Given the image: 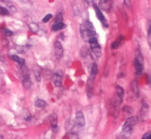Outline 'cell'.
Instances as JSON below:
<instances>
[{"label":"cell","instance_id":"cell-30","mask_svg":"<svg viewBox=\"0 0 151 139\" xmlns=\"http://www.w3.org/2000/svg\"><path fill=\"white\" fill-rule=\"evenodd\" d=\"M124 1V3L125 4V5L127 7H131V0H123Z\"/></svg>","mask_w":151,"mask_h":139},{"label":"cell","instance_id":"cell-1","mask_svg":"<svg viewBox=\"0 0 151 139\" xmlns=\"http://www.w3.org/2000/svg\"><path fill=\"white\" fill-rule=\"evenodd\" d=\"M80 33L83 39L85 42H88L90 38L95 36V28L91 22L87 20L85 24H81L80 27Z\"/></svg>","mask_w":151,"mask_h":139},{"label":"cell","instance_id":"cell-27","mask_svg":"<svg viewBox=\"0 0 151 139\" xmlns=\"http://www.w3.org/2000/svg\"><path fill=\"white\" fill-rule=\"evenodd\" d=\"M143 139H150L151 138V132H149L146 133L144 135H143L142 137Z\"/></svg>","mask_w":151,"mask_h":139},{"label":"cell","instance_id":"cell-18","mask_svg":"<svg viewBox=\"0 0 151 139\" xmlns=\"http://www.w3.org/2000/svg\"><path fill=\"white\" fill-rule=\"evenodd\" d=\"M123 37L122 36H120L116 41H115L111 44V49H117L119 46V45L120 44V43H121V42L123 40Z\"/></svg>","mask_w":151,"mask_h":139},{"label":"cell","instance_id":"cell-19","mask_svg":"<svg viewBox=\"0 0 151 139\" xmlns=\"http://www.w3.org/2000/svg\"><path fill=\"white\" fill-rule=\"evenodd\" d=\"M2 2L5 4L7 7H8L9 9L13 12H16L17 11V9L15 6H14L12 3H11V0H1Z\"/></svg>","mask_w":151,"mask_h":139},{"label":"cell","instance_id":"cell-2","mask_svg":"<svg viewBox=\"0 0 151 139\" xmlns=\"http://www.w3.org/2000/svg\"><path fill=\"white\" fill-rule=\"evenodd\" d=\"M134 67L136 75L137 76L141 75L143 69V59L139 50H137V53H136V58L134 60Z\"/></svg>","mask_w":151,"mask_h":139},{"label":"cell","instance_id":"cell-7","mask_svg":"<svg viewBox=\"0 0 151 139\" xmlns=\"http://www.w3.org/2000/svg\"><path fill=\"white\" fill-rule=\"evenodd\" d=\"M99 8L106 12H109L113 7V0H99Z\"/></svg>","mask_w":151,"mask_h":139},{"label":"cell","instance_id":"cell-25","mask_svg":"<svg viewBox=\"0 0 151 139\" xmlns=\"http://www.w3.org/2000/svg\"><path fill=\"white\" fill-rule=\"evenodd\" d=\"M123 110L125 112L130 113V114H132L133 112V108H132L131 106H129V105H125L123 108Z\"/></svg>","mask_w":151,"mask_h":139},{"label":"cell","instance_id":"cell-4","mask_svg":"<svg viewBox=\"0 0 151 139\" xmlns=\"http://www.w3.org/2000/svg\"><path fill=\"white\" fill-rule=\"evenodd\" d=\"M93 9L95 11V13H96V16L98 19V20H99L101 23L102 24V25L105 27H108L109 25L108 24V22L106 21V19L104 15H103V13L102 12L100 8L98 7L96 4H93Z\"/></svg>","mask_w":151,"mask_h":139},{"label":"cell","instance_id":"cell-16","mask_svg":"<svg viewBox=\"0 0 151 139\" xmlns=\"http://www.w3.org/2000/svg\"><path fill=\"white\" fill-rule=\"evenodd\" d=\"M11 58L12 60H13L14 62H16L18 63L21 66L24 65V64H25V59H24L21 58L16 55H12L11 56Z\"/></svg>","mask_w":151,"mask_h":139},{"label":"cell","instance_id":"cell-5","mask_svg":"<svg viewBox=\"0 0 151 139\" xmlns=\"http://www.w3.org/2000/svg\"><path fill=\"white\" fill-rule=\"evenodd\" d=\"M95 76L93 75L90 76L87 82V95L89 98H91L93 94Z\"/></svg>","mask_w":151,"mask_h":139},{"label":"cell","instance_id":"cell-3","mask_svg":"<svg viewBox=\"0 0 151 139\" xmlns=\"http://www.w3.org/2000/svg\"><path fill=\"white\" fill-rule=\"evenodd\" d=\"M88 42L90 43V49L94 55L97 58L100 57L102 55V48L99 43H98L96 37L93 36L91 37Z\"/></svg>","mask_w":151,"mask_h":139},{"label":"cell","instance_id":"cell-10","mask_svg":"<svg viewBox=\"0 0 151 139\" xmlns=\"http://www.w3.org/2000/svg\"><path fill=\"white\" fill-rule=\"evenodd\" d=\"M22 83L26 89H28L32 87L33 83L31 79H30V75L22 77Z\"/></svg>","mask_w":151,"mask_h":139},{"label":"cell","instance_id":"cell-12","mask_svg":"<svg viewBox=\"0 0 151 139\" xmlns=\"http://www.w3.org/2000/svg\"><path fill=\"white\" fill-rule=\"evenodd\" d=\"M138 122V117H135V116H133V117H130L129 118H127L125 122H124V124L133 127V126H135L136 124H137Z\"/></svg>","mask_w":151,"mask_h":139},{"label":"cell","instance_id":"cell-14","mask_svg":"<svg viewBox=\"0 0 151 139\" xmlns=\"http://www.w3.org/2000/svg\"><path fill=\"white\" fill-rule=\"evenodd\" d=\"M65 24L63 21L60 22H56L52 26V30L54 32H57L60 30H62L65 27Z\"/></svg>","mask_w":151,"mask_h":139},{"label":"cell","instance_id":"cell-11","mask_svg":"<svg viewBox=\"0 0 151 139\" xmlns=\"http://www.w3.org/2000/svg\"><path fill=\"white\" fill-rule=\"evenodd\" d=\"M131 89L135 97L138 98L139 96V89L138 82L137 81H133L131 82Z\"/></svg>","mask_w":151,"mask_h":139},{"label":"cell","instance_id":"cell-24","mask_svg":"<svg viewBox=\"0 0 151 139\" xmlns=\"http://www.w3.org/2000/svg\"><path fill=\"white\" fill-rule=\"evenodd\" d=\"M34 76L35 77V79H36L37 82H40L41 78V73H40V72L38 70H34Z\"/></svg>","mask_w":151,"mask_h":139},{"label":"cell","instance_id":"cell-22","mask_svg":"<svg viewBox=\"0 0 151 139\" xmlns=\"http://www.w3.org/2000/svg\"><path fill=\"white\" fill-rule=\"evenodd\" d=\"M98 73V66L96 63L93 64L91 67V75L96 76Z\"/></svg>","mask_w":151,"mask_h":139},{"label":"cell","instance_id":"cell-31","mask_svg":"<svg viewBox=\"0 0 151 139\" xmlns=\"http://www.w3.org/2000/svg\"><path fill=\"white\" fill-rule=\"evenodd\" d=\"M4 137L3 136H0V138H3Z\"/></svg>","mask_w":151,"mask_h":139},{"label":"cell","instance_id":"cell-15","mask_svg":"<svg viewBox=\"0 0 151 139\" xmlns=\"http://www.w3.org/2000/svg\"><path fill=\"white\" fill-rule=\"evenodd\" d=\"M116 92L117 96L120 99V103H121L122 101L123 96H124V89L120 86L117 85L116 87Z\"/></svg>","mask_w":151,"mask_h":139},{"label":"cell","instance_id":"cell-26","mask_svg":"<svg viewBox=\"0 0 151 139\" xmlns=\"http://www.w3.org/2000/svg\"><path fill=\"white\" fill-rule=\"evenodd\" d=\"M52 18V14H47L46 16H45L43 20H42V22L44 23H46L47 22L49 21V20Z\"/></svg>","mask_w":151,"mask_h":139},{"label":"cell","instance_id":"cell-17","mask_svg":"<svg viewBox=\"0 0 151 139\" xmlns=\"http://www.w3.org/2000/svg\"><path fill=\"white\" fill-rule=\"evenodd\" d=\"M51 129L53 132L54 133H57L58 132V126H57V118L55 117L53 118L51 121Z\"/></svg>","mask_w":151,"mask_h":139},{"label":"cell","instance_id":"cell-13","mask_svg":"<svg viewBox=\"0 0 151 139\" xmlns=\"http://www.w3.org/2000/svg\"><path fill=\"white\" fill-rule=\"evenodd\" d=\"M148 113H149L148 105L145 103H143L140 110V115L142 118L143 119H144L145 117H146L148 115Z\"/></svg>","mask_w":151,"mask_h":139},{"label":"cell","instance_id":"cell-20","mask_svg":"<svg viewBox=\"0 0 151 139\" xmlns=\"http://www.w3.org/2000/svg\"><path fill=\"white\" fill-rule=\"evenodd\" d=\"M35 107H39V108H44V107H46L47 103L43 99H38L35 103Z\"/></svg>","mask_w":151,"mask_h":139},{"label":"cell","instance_id":"cell-29","mask_svg":"<svg viewBox=\"0 0 151 139\" xmlns=\"http://www.w3.org/2000/svg\"><path fill=\"white\" fill-rule=\"evenodd\" d=\"M150 32H151V26H150V21H149L148 27V37H149V39H150Z\"/></svg>","mask_w":151,"mask_h":139},{"label":"cell","instance_id":"cell-28","mask_svg":"<svg viewBox=\"0 0 151 139\" xmlns=\"http://www.w3.org/2000/svg\"><path fill=\"white\" fill-rule=\"evenodd\" d=\"M60 21H63V15L61 14H59L57 15L55 19V23L60 22Z\"/></svg>","mask_w":151,"mask_h":139},{"label":"cell","instance_id":"cell-9","mask_svg":"<svg viewBox=\"0 0 151 139\" xmlns=\"http://www.w3.org/2000/svg\"><path fill=\"white\" fill-rule=\"evenodd\" d=\"M62 78H63V72L61 70L57 71L54 73L53 76V81L56 87H60L62 86Z\"/></svg>","mask_w":151,"mask_h":139},{"label":"cell","instance_id":"cell-6","mask_svg":"<svg viewBox=\"0 0 151 139\" xmlns=\"http://www.w3.org/2000/svg\"><path fill=\"white\" fill-rule=\"evenodd\" d=\"M75 121L79 127H84L86 125V120L84 114L81 111H78L75 114Z\"/></svg>","mask_w":151,"mask_h":139},{"label":"cell","instance_id":"cell-8","mask_svg":"<svg viewBox=\"0 0 151 139\" xmlns=\"http://www.w3.org/2000/svg\"><path fill=\"white\" fill-rule=\"evenodd\" d=\"M54 49L56 57L57 59H60L63 55V48L61 43L56 41L54 44Z\"/></svg>","mask_w":151,"mask_h":139},{"label":"cell","instance_id":"cell-21","mask_svg":"<svg viewBox=\"0 0 151 139\" xmlns=\"http://www.w3.org/2000/svg\"><path fill=\"white\" fill-rule=\"evenodd\" d=\"M1 32L7 37H11L14 35V32L7 28H3L1 29Z\"/></svg>","mask_w":151,"mask_h":139},{"label":"cell","instance_id":"cell-23","mask_svg":"<svg viewBox=\"0 0 151 139\" xmlns=\"http://www.w3.org/2000/svg\"><path fill=\"white\" fill-rule=\"evenodd\" d=\"M30 29L33 32L36 33L38 30H39V26L35 23H32L29 25Z\"/></svg>","mask_w":151,"mask_h":139}]
</instances>
